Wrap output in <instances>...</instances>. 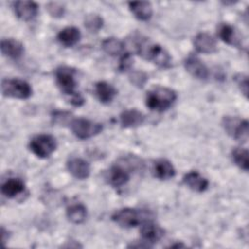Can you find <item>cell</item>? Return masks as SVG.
Returning <instances> with one entry per match:
<instances>
[{
  "label": "cell",
  "instance_id": "6da1fadb",
  "mask_svg": "<svg viewBox=\"0 0 249 249\" xmlns=\"http://www.w3.org/2000/svg\"><path fill=\"white\" fill-rule=\"evenodd\" d=\"M75 70L68 66H60L55 71L56 84L61 91L71 96L70 102L75 106H80L84 103V98L76 91L77 82L75 80Z\"/></svg>",
  "mask_w": 249,
  "mask_h": 249
},
{
  "label": "cell",
  "instance_id": "7a4b0ae2",
  "mask_svg": "<svg viewBox=\"0 0 249 249\" xmlns=\"http://www.w3.org/2000/svg\"><path fill=\"white\" fill-rule=\"evenodd\" d=\"M136 50L140 56L153 61L155 64L162 68H168L171 66L169 53L160 45L153 44L147 40H139L136 43Z\"/></svg>",
  "mask_w": 249,
  "mask_h": 249
},
{
  "label": "cell",
  "instance_id": "3957f363",
  "mask_svg": "<svg viewBox=\"0 0 249 249\" xmlns=\"http://www.w3.org/2000/svg\"><path fill=\"white\" fill-rule=\"evenodd\" d=\"M176 93L165 87H157L147 92L146 105L151 110L162 112L167 110L175 101Z\"/></svg>",
  "mask_w": 249,
  "mask_h": 249
},
{
  "label": "cell",
  "instance_id": "277c9868",
  "mask_svg": "<svg viewBox=\"0 0 249 249\" xmlns=\"http://www.w3.org/2000/svg\"><path fill=\"white\" fill-rule=\"evenodd\" d=\"M1 91L4 96L18 99H26L32 94L30 85L19 79H4L1 84Z\"/></svg>",
  "mask_w": 249,
  "mask_h": 249
},
{
  "label": "cell",
  "instance_id": "5b68a950",
  "mask_svg": "<svg viewBox=\"0 0 249 249\" xmlns=\"http://www.w3.org/2000/svg\"><path fill=\"white\" fill-rule=\"evenodd\" d=\"M70 127L74 135L79 139L90 138L102 130L101 124L94 123L84 118L71 120Z\"/></svg>",
  "mask_w": 249,
  "mask_h": 249
},
{
  "label": "cell",
  "instance_id": "8992f818",
  "mask_svg": "<svg viewBox=\"0 0 249 249\" xmlns=\"http://www.w3.org/2000/svg\"><path fill=\"white\" fill-rule=\"evenodd\" d=\"M29 147L33 154L39 158L45 159L54 152L56 148V141L50 134H39L31 139Z\"/></svg>",
  "mask_w": 249,
  "mask_h": 249
},
{
  "label": "cell",
  "instance_id": "52a82bcc",
  "mask_svg": "<svg viewBox=\"0 0 249 249\" xmlns=\"http://www.w3.org/2000/svg\"><path fill=\"white\" fill-rule=\"evenodd\" d=\"M225 130L238 141L246 142L248 139V122L234 117L227 116L223 119Z\"/></svg>",
  "mask_w": 249,
  "mask_h": 249
},
{
  "label": "cell",
  "instance_id": "ba28073f",
  "mask_svg": "<svg viewBox=\"0 0 249 249\" xmlns=\"http://www.w3.org/2000/svg\"><path fill=\"white\" fill-rule=\"evenodd\" d=\"M112 220L123 228H132L141 222V215L136 209L123 208L114 213Z\"/></svg>",
  "mask_w": 249,
  "mask_h": 249
},
{
  "label": "cell",
  "instance_id": "9c48e42d",
  "mask_svg": "<svg viewBox=\"0 0 249 249\" xmlns=\"http://www.w3.org/2000/svg\"><path fill=\"white\" fill-rule=\"evenodd\" d=\"M186 70L195 78L199 80H206L209 76V71L206 65L196 56L190 55L184 62Z\"/></svg>",
  "mask_w": 249,
  "mask_h": 249
},
{
  "label": "cell",
  "instance_id": "30bf717a",
  "mask_svg": "<svg viewBox=\"0 0 249 249\" xmlns=\"http://www.w3.org/2000/svg\"><path fill=\"white\" fill-rule=\"evenodd\" d=\"M14 11L18 18L30 20L36 17L38 5L33 1H17L14 3Z\"/></svg>",
  "mask_w": 249,
  "mask_h": 249
},
{
  "label": "cell",
  "instance_id": "8fae6325",
  "mask_svg": "<svg viewBox=\"0 0 249 249\" xmlns=\"http://www.w3.org/2000/svg\"><path fill=\"white\" fill-rule=\"evenodd\" d=\"M67 168L75 178L80 180L88 178L90 172L89 164L88 161L80 158H71L67 161Z\"/></svg>",
  "mask_w": 249,
  "mask_h": 249
},
{
  "label": "cell",
  "instance_id": "7c38bea8",
  "mask_svg": "<svg viewBox=\"0 0 249 249\" xmlns=\"http://www.w3.org/2000/svg\"><path fill=\"white\" fill-rule=\"evenodd\" d=\"M194 46L197 52L202 53H212L217 50L216 41L205 32H200L195 37Z\"/></svg>",
  "mask_w": 249,
  "mask_h": 249
},
{
  "label": "cell",
  "instance_id": "4fadbf2b",
  "mask_svg": "<svg viewBox=\"0 0 249 249\" xmlns=\"http://www.w3.org/2000/svg\"><path fill=\"white\" fill-rule=\"evenodd\" d=\"M1 53L7 57L18 59L23 54L24 48L20 42L15 39H3L1 41Z\"/></svg>",
  "mask_w": 249,
  "mask_h": 249
},
{
  "label": "cell",
  "instance_id": "5bb4252c",
  "mask_svg": "<svg viewBox=\"0 0 249 249\" xmlns=\"http://www.w3.org/2000/svg\"><path fill=\"white\" fill-rule=\"evenodd\" d=\"M145 121V116L136 109H128L120 115V122L123 127L131 128L142 124Z\"/></svg>",
  "mask_w": 249,
  "mask_h": 249
},
{
  "label": "cell",
  "instance_id": "9a60e30c",
  "mask_svg": "<svg viewBox=\"0 0 249 249\" xmlns=\"http://www.w3.org/2000/svg\"><path fill=\"white\" fill-rule=\"evenodd\" d=\"M140 233L147 243H155L159 241L164 234L163 230L153 222H146L142 225Z\"/></svg>",
  "mask_w": 249,
  "mask_h": 249
},
{
  "label": "cell",
  "instance_id": "2e32d148",
  "mask_svg": "<svg viewBox=\"0 0 249 249\" xmlns=\"http://www.w3.org/2000/svg\"><path fill=\"white\" fill-rule=\"evenodd\" d=\"M183 182L193 191L201 193L208 187V181L197 171H190L183 177Z\"/></svg>",
  "mask_w": 249,
  "mask_h": 249
},
{
  "label": "cell",
  "instance_id": "e0dca14e",
  "mask_svg": "<svg viewBox=\"0 0 249 249\" xmlns=\"http://www.w3.org/2000/svg\"><path fill=\"white\" fill-rule=\"evenodd\" d=\"M153 172L160 180H168L175 175V169L172 163L165 159H160L154 162Z\"/></svg>",
  "mask_w": 249,
  "mask_h": 249
},
{
  "label": "cell",
  "instance_id": "ac0fdd59",
  "mask_svg": "<svg viewBox=\"0 0 249 249\" xmlns=\"http://www.w3.org/2000/svg\"><path fill=\"white\" fill-rule=\"evenodd\" d=\"M129 9L136 18L139 20H148L151 18L153 14L152 5L150 2L140 1V2H130L128 3Z\"/></svg>",
  "mask_w": 249,
  "mask_h": 249
},
{
  "label": "cell",
  "instance_id": "d6986e66",
  "mask_svg": "<svg viewBox=\"0 0 249 249\" xmlns=\"http://www.w3.org/2000/svg\"><path fill=\"white\" fill-rule=\"evenodd\" d=\"M81 38L80 30L74 26L63 28L57 35V40L65 47H72L79 42Z\"/></svg>",
  "mask_w": 249,
  "mask_h": 249
},
{
  "label": "cell",
  "instance_id": "ffe728a7",
  "mask_svg": "<svg viewBox=\"0 0 249 249\" xmlns=\"http://www.w3.org/2000/svg\"><path fill=\"white\" fill-rule=\"evenodd\" d=\"M95 93L100 102L107 104L114 99L117 94V90L112 85L102 81L95 85Z\"/></svg>",
  "mask_w": 249,
  "mask_h": 249
},
{
  "label": "cell",
  "instance_id": "44dd1931",
  "mask_svg": "<svg viewBox=\"0 0 249 249\" xmlns=\"http://www.w3.org/2000/svg\"><path fill=\"white\" fill-rule=\"evenodd\" d=\"M24 191V183L16 178H11L5 181L1 186L2 194L7 197H15L16 196L21 194Z\"/></svg>",
  "mask_w": 249,
  "mask_h": 249
},
{
  "label": "cell",
  "instance_id": "7402d4cb",
  "mask_svg": "<svg viewBox=\"0 0 249 249\" xmlns=\"http://www.w3.org/2000/svg\"><path fill=\"white\" fill-rule=\"evenodd\" d=\"M129 180L128 172L122 166H113L109 171V183L113 187H122Z\"/></svg>",
  "mask_w": 249,
  "mask_h": 249
},
{
  "label": "cell",
  "instance_id": "603a6c76",
  "mask_svg": "<svg viewBox=\"0 0 249 249\" xmlns=\"http://www.w3.org/2000/svg\"><path fill=\"white\" fill-rule=\"evenodd\" d=\"M218 35L225 43L232 46L239 45V39L235 33L234 28L227 23H223L218 27Z\"/></svg>",
  "mask_w": 249,
  "mask_h": 249
},
{
  "label": "cell",
  "instance_id": "cb8c5ba5",
  "mask_svg": "<svg viewBox=\"0 0 249 249\" xmlns=\"http://www.w3.org/2000/svg\"><path fill=\"white\" fill-rule=\"evenodd\" d=\"M66 216L70 222L74 224H81L86 220L87 209L81 203L72 204L67 208Z\"/></svg>",
  "mask_w": 249,
  "mask_h": 249
},
{
  "label": "cell",
  "instance_id": "d4e9b609",
  "mask_svg": "<svg viewBox=\"0 0 249 249\" xmlns=\"http://www.w3.org/2000/svg\"><path fill=\"white\" fill-rule=\"evenodd\" d=\"M101 47H102L103 51L107 54L112 55V56H115V55L123 53V52L124 50V46L123 42L120 41L119 39L113 38V37L105 39L102 42Z\"/></svg>",
  "mask_w": 249,
  "mask_h": 249
},
{
  "label": "cell",
  "instance_id": "484cf974",
  "mask_svg": "<svg viewBox=\"0 0 249 249\" xmlns=\"http://www.w3.org/2000/svg\"><path fill=\"white\" fill-rule=\"evenodd\" d=\"M232 159L237 166L247 171L249 168L248 163V151L243 148H235L232 151Z\"/></svg>",
  "mask_w": 249,
  "mask_h": 249
},
{
  "label": "cell",
  "instance_id": "4316f807",
  "mask_svg": "<svg viewBox=\"0 0 249 249\" xmlns=\"http://www.w3.org/2000/svg\"><path fill=\"white\" fill-rule=\"evenodd\" d=\"M84 23L89 32H97L103 25V19L98 15L90 14L86 16Z\"/></svg>",
  "mask_w": 249,
  "mask_h": 249
},
{
  "label": "cell",
  "instance_id": "83f0119b",
  "mask_svg": "<svg viewBox=\"0 0 249 249\" xmlns=\"http://www.w3.org/2000/svg\"><path fill=\"white\" fill-rule=\"evenodd\" d=\"M129 80L131 84H133L135 87L142 88L146 84L148 80V76L143 71H133L129 75Z\"/></svg>",
  "mask_w": 249,
  "mask_h": 249
},
{
  "label": "cell",
  "instance_id": "f1b7e54d",
  "mask_svg": "<svg viewBox=\"0 0 249 249\" xmlns=\"http://www.w3.org/2000/svg\"><path fill=\"white\" fill-rule=\"evenodd\" d=\"M47 9L52 17L59 18V17H62L64 14V8L59 3H50V4H48Z\"/></svg>",
  "mask_w": 249,
  "mask_h": 249
},
{
  "label": "cell",
  "instance_id": "f546056e",
  "mask_svg": "<svg viewBox=\"0 0 249 249\" xmlns=\"http://www.w3.org/2000/svg\"><path fill=\"white\" fill-rule=\"evenodd\" d=\"M133 59L130 53H123V56L121 57L120 64H119V70L122 72H124L128 70L132 65Z\"/></svg>",
  "mask_w": 249,
  "mask_h": 249
},
{
  "label": "cell",
  "instance_id": "4dcf8cb0",
  "mask_svg": "<svg viewBox=\"0 0 249 249\" xmlns=\"http://www.w3.org/2000/svg\"><path fill=\"white\" fill-rule=\"evenodd\" d=\"M236 83L241 90V92L247 97L248 95V78L245 75H238L235 77Z\"/></svg>",
  "mask_w": 249,
  "mask_h": 249
}]
</instances>
